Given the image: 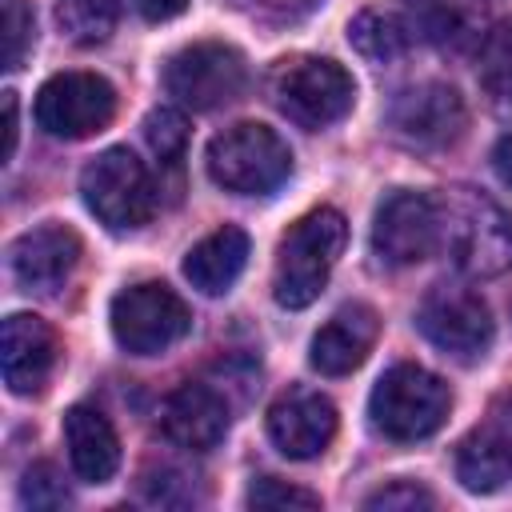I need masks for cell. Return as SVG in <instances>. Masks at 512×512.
I'll return each instance as SVG.
<instances>
[{
  "label": "cell",
  "instance_id": "1",
  "mask_svg": "<svg viewBox=\"0 0 512 512\" xmlns=\"http://www.w3.org/2000/svg\"><path fill=\"white\" fill-rule=\"evenodd\" d=\"M436 212L440 244L464 276L492 280L512 268V212L500 208L488 192H476L468 184L444 188L436 196Z\"/></svg>",
  "mask_w": 512,
  "mask_h": 512
},
{
  "label": "cell",
  "instance_id": "28",
  "mask_svg": "<svg viewBox=\"0 0 512 512\" xmlns=\"http://www.w3.org/2000/svg\"><path fill=\"white\" fill-rule=\"evenodd\" d=\"M248 508H320V496L280 476H256L248 484Z\"/></svg>",
  "mask_w": 512,
  "mask_h": 512
},
{
  "label": "cell",
  "instance_id": "32",
  "mask_svg": "<svg viewBox=\"0 0 512 512\" xmlns=\"http://www.w3.org/2000/svg\"><path fill=\"white\" fill-rule=\"evenodd\" d=\"M16 92H4V148H0V160H12L16 152Z\"/></svg>",
  "mask_w": 512,
  "mask_h": 512
},
{
  "label": "cell",
  "instance_id": "27",
  "mask_svg": "<svg viewBox=\"0 0 512 512\" xmlns=\"http://www.w3.org/2000/svg\"><path fill=\"white\" fill-rule=\"evenodd\" d=\"M68 500L72 496H68V484L56 472V464L40 460L24 472V480H20V504L24 508H64Z\"/></svg>",
  "mask_w": 512,
  "mask_h": 512
},
{
  "label": "cell",
  "instance_id": "5",
  "mask_svg": "<svg viewBox=\"0 0 512 512\" xmlns=\"http://www.w3.org/2000/svg\"><path fill=\"white\" fill-rule=\"evenodd\" d=\"M448 408H452L448 384L420 364H392L368 396V416L376 432H384L396 444L432 436L448 420Z\"/></svg>",
  "mask_w": 512,
  "mask_h": 512
},
{
  "label": "cell",
  "instance_id": "30",
  "mask_svg": "<svg viewBox=\"0 0 512 512\" xmlns=\"http://www.w3.org/2000/svg\"><path fill=\"white\" fill-rule=\"evenodd\" d=\"M236 4L264 24H296L320 8V0H236Z\"/></svg>",
  "mask_w": 512,
  "mask_h": 512
},
{
  "label": "cell",
  "instance_id": "4",
  "mask_svg": "<svg viewBox=\"0 0 512 512\" xmlns=\"http://www.w3.org/2000/svg\"><path fill=\"white\" fill-rule=\"evenodd\" d=\"M208 176L236 196H268L292 176V152L276 128L240 120L208 140Z\"/></svg>",
  "mask_w": 512,
  "mask_h": 512
},
{
  "label": "cell",
  "instance_id": "13",
  "mask_svg": "<svg viewBox=\"0 0 512 512\" xmlns=\"http://www.w3.org/2000/svg\"><path fill=\"white\" fill-rule=\"evenodd\" d=\"M8 264H12V276L24 292H36V296H56L68 276L76 272L80 264V236L64 224H40V228H28L12 240L8 248Z\"/></svg>",
  "mask_w": 512,
  "mask_h": 512
},
{
  "label": "cell",
  "instance_id": "2",
  "mask_svg": "<svg viewBox=\"0 0 512 512\" xmlns=\"http://www.w3.org/2000/svg\"><path fill=\"white\" fill-rule=\"evenodd\" d=\"M348 244V220L336 212V208H312L308 216H300L284 236H280V248H276V268H272V296L280 308H308L340 252Z\"/></svg>",
  "mask_w": 512,
  "mask_h": 512
},
{
  "label": "cell",
  "instance_id": "10",
  "mask_svg": "<svg viewBox=\"0 0 512 512\" xmlns=\"http://www.w3.org/2000/svg\"><path fill=\"white\" fill-rule=\"evenodd\" d=\"M416 328L432 348H440L452 360H480L492 344V312L480 300V292L460 288V284H436L416 308Z\"/></svg>",
  "mask_w": 512,
  "mask_h": 512
},
{
  "label": "cell",
  "instance_id": "8",
  "mask_svg": "<svg viewBox=\"0 0 512 512\" xmlns=\"http://www.w3.org/2000/svg\"><path fill=\"white\" fill-rule=\"evenodd\" d=\"M244 84H248L244 56L220 40L188 44L164 64L168 96H176L192 112H212V108L232 104L244 92Z\"/></svg>",
  "mask_w": 512,
  "mask_h": 512
},
{
  "label": "cell",
  "instance_id": "11",
  "mask_svg": "<svg viewBox=\"0 0 512 512\" xmlns=\"http://www.w3.org/2000/svg\"><path fill=\"white\" fill-rule=\"evenodd\" d=\"M436 244H440L436 196L400 188L388 200H380L376 220H372V252L384 264H392V268L420 264Z\"/></svg>",
  "mask_w": 512,
  "mask_h": 512
},
{
  "label": "cell",
  "instance_id": "25",
  "mask_svg": "<svg viewBox=\"0 0 512 512\" xmlns=\"http://www.w3.org/2000/svg\"><path fill=\"white\" fill-rule=\"evenodd\" d=\"M144 140H148V148H152V156L160 164H180V156L188 148V120H184V112L168 108V104L152 108L144 116Z\"/></svg>",
  "mask_w": 512,
  "mask_h": 512
},
{
  "label": "cell",
  "instance_id": "7",
  "mask_svg": "<svg viewBox=\"0 0 512 512\" xmlns=\"http://www.w3.org/2000/svg\"><path fill=\"white\" fill-rule=\"evenodd\" d=\"M108 320H112L116 344L132 356H160L176 340H184L192 328L188 304L164 280H144L116 292Z\"/></svg>",
  "mask_w": 512,
  "mask_h": 512
},
{
  "label": "cell",
  "instance_id": "15",
  "mask_svg": "<svg viewBox=\"0 0 512 512\" xmlns=\"http://www.w3.org/2000/svg\"><path fill=\"white\" fill-rule=\"evenodd\" d=\"M0 368L16 396L44 392L56 368V332L32 312H12L0 328Z\"/></svg>",
  "mask_w": 512,
  "mask_h": 512
},
{
  "label": "cell",
  "instance_id": "26",
  "mask_svg": "<svg viewBox=\"0 0 512 512\" xmlns=\"http://www.w3.org/2000/svg\"><path fill=\"white\" fill-rule=\"evenodd\" d=\"M32 8L24 0H4L0 4V68L16 72L32 48Z\"/></svg>",
  "mask_w": 512,
  "mask_h": 512
},
{
  "label": "cell",
  "instance_id": "6",
  "mask_svg": "<svg viewBox=\"0 0 512 512\" xmlns=\"http://www.w3.org/2000/svg\"><path fill=\"white\" fill-rule=\"evenodd\" d=\"M80 192L88 212L112 232H132L156 212L152 176L128 148H104L96 160H88L80 172Z\"/></svg>",
  "mask_w": 512,
  "mask_h": 512
},
{
  "label": "cell",
  "instance_id": "24",
  "mask_svg": "<svg viewBox=\"0 0 512 512\" xmlns=\"http://www.w3.org/2000/svg\"><path fill=\"white\" fill-rule=\"evenodd\" d=\"M480 84L496 104H512V20L480 44Z\"/></svg>",
  "mask_w": 512,
  "mask_h": 512
},
{
  "label": "cell",
  "instance_id": "16",
  "mask_svg": "<svg viewBox=\"0 0 512 512\" xmlns=\"http://www.w3.org/2000/svg\"><path fill=\"white\" fill-rule=\"evenodd\" d=\"M160 432L188 452H208L228 432V400L212 384H180L160 404Z\"/></svg>",
  "mask_w": 512,
  "mask_h": 512
},
{
  "label": "cell",
  "instance_id": "31",
  "mask_svg": "<svg viewBox=\"0 0 512 512\" xmlns=\"http://www.w3.org/2000/svg\"><path fill=\"white\" fill-rule=\"evenodd\" d=\"M144 20H172L188 8V0H132Z\"/></svg>",
  "mask_w": 512,
  "mask_h": 512
},
{
  "label": "cell",
  "instance_id": "23",
  "mask_svg": "<svg viewBox=\"0 0 512 512\" xmlns=\"http://www.w3.org/2000/svg\"><path fill=\"white\" fill-rule=\"evenodd\" d=\"M408 32L424 36L440 48H464L476 32H468V16L460 4L452 0H416L412 16H408Z\"/></svg>",
  "mask_w": 512,
  "mask_h": 512
},
{
  "label": "cell",
  "instance_id": "9",
  "mask_svg": "<svg viewBox=\"0 0 512 512\" xmlns=\"http://www.w3.org/2000/svg\"><path fill=\"white\" fill-rule=\"evenodd\" d=\"M116 88L96 72H56L36 92V124L56 140H84L112 124Z\"/></svg>",
  "mask_w": 512,
  "mask_h": 512
},
{
  "label": "cell",
  "instance_id": "21",
  "mask_svg": "<svg viewBox=\"0 0 512 512\" xmlns=\"http://www.w3.org/2000/svg\"><path fill=\"white\" fill-rule=\"evenodd\" d=\"M408 40H412L408 24L396 12H384V8H364L348 24V44L368 64H392V60H400L404 48H408Z\"/></svg>",
  "mask_w": 512,
  "mask_h": 512
},
{
  "label": "cell",
  "instance_id": "19",
  "mask_svg": "<svg viewBox=\"0 0 512 512\" xmlns=\"http://www.w3.org/2000/svg\"><path fill=\"white\" fill-rule=\"evenodd\" d=\"M248 252H252L248 232L236 228V224H224V228L208 232L200 244L188 248V256H184V276H188V284H192L196 292L220 296V292H228V288L240 280V272H244V264H248Z\"/></svg>",
  "mask_w": 512,
  "mask_h": 512
},
{
  "label": "cell",
  "instance_id": "14",
  "mask_svg": "<svg viewBox=\"0 0 512 512\" xmlns=\"http://www.w3.org/2000/svg\"><path fill=\"white\" fill-rule=\"evenodd\" d=\"M268 436L288 460H316L336 436V408L312 388H288L268 408Z\"/></svg>",
  "mask_w": 512,
  "mask_h": 512
},
{
  "label": "cell",
  "instance_id": "12",
  "mask_svg": "<svg viewBox=\"0 0 512 512\" xmlns=\"http://www.w3.org/2000/svg\"><path fill=\"white\" fill-rule=\"evenodd\" d=\"M388 124L396 128V136H404L416 148H444V144L460 140V132L468 124V108L452 84L428 80V84L404 88L392 100Z\"/></svg>",
  "mask_w": 512,
  "mask_h": 512
},
{
  "label": "cell",
  "instance_id": "20",
  "mask_svg": "<svg viewBox=\"0 0 512 512\" xmlns=\"http://www.w3.org/2000/svg\"><path fill=\"white\" fill-rule=\"evenodd\" d=\"M456 480L468 492H496L512 480V432L500 424L472 428L456 448Z\"/></svg>",
  "mask_w": 512,
  "mask_h": 512
},
{
  "label": "cell",
  "instance_id": "3",
  "mask_svg": "<svg viewBox=\"0 0 512 512\" xmlns=\"http://www.w3.org/2000/svg\"><path fill=\"white\" fill-rule=\"evenodd\" d=\"M268 100L300 128H328L352 112L356 84L328 56H284L268 72Z\"/></svg>",
  "mask_w": 512,
  "mask_h": 512
},
{
  "label": "cell",
  "instance_id": "29",
  "mask_svg": "<svg viewBox=\"0 0 512 512\" xmlns=\"http://www.w3.org/2000/svg\"><path fill=\"white\" fill-rule=\"evenodd\" d=\"M364 508H372V512H420V508H436V496L416 480H392V484L376 488L364 500Z\"/></svg>",
  "mask_w": 512,
  "mask_h": 512
},
{
  "label": "cell",
  "instance_id": "17",
  "mask_svg": "<svg viewBox=\"0 0 512 512\" xmlns=\"http://www.w3.org/2000/svg\"><path fill=\"white\" fill-rule=\"evenodd\" d=\"M376 336H380V316H376V308H372V304H344V308H336V312L320 324V332L312 336L308 360H312V368L324 372V376H348L352 368H360V364L368 360Z\"/></svg>",
  "mask_w": 512,
  "mask_h": 512
},
{
  "label": "cell",
  "instance_id": "18",
  "mask_svg": "<svg viewBox=\"0 0 512 512\" xmlns=\"http://www.w3.org/2000/svg\"><path fill=\"white\" fill-rule=\"evenodd\" d=\"M64 444L72 472L84 484H108L120 468V436L112 420L92 404H72L64 412Z\"/></svg>",
  "mask_w": 512,
  "mask_h": 512
},
{
  "label": "cell",
  "instance_id": "33",
  "mask_svg": "<svg viewBox=\"0 0 512 512\" xmlns=\"http://www.w3.org/2000/svg\"><path fill=\"white\" fill-rule=\"evenodd\" d=\"M492 164H496V176H500L504 184H512V136H504V140L496 144Z\"/></svg>",
  "mask_w": 512,
  "mask_h": 512
},
{
  "label": "cell",
  "instance_id": "22",
  "mask_svg": "<svg viewBox=\"0 0 512 512\" xmlns=\"http://www.w3.org/2000/svg\"><path fill=\"white\" fill-rule=\"evenodd\" d=\"M56 24L80 48L104 44L116 32V0H56Z\"/></svg>",
  "mask_w": 512,
  "mask_h": 512
}]
</instances>
